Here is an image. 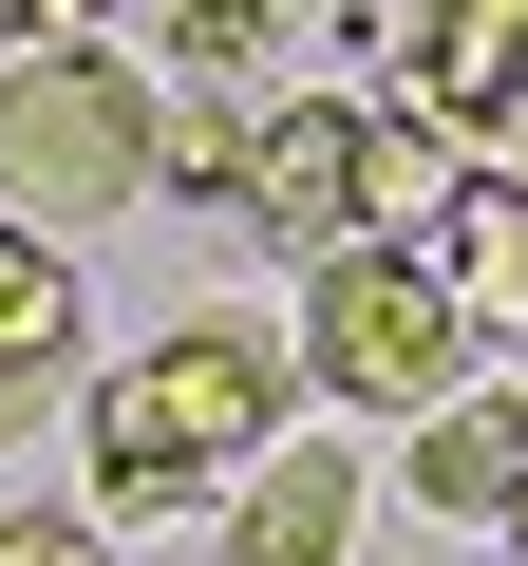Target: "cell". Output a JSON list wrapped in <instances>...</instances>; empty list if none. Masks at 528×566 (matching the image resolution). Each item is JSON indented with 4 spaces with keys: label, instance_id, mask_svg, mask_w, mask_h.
Listing matches in <instances>:
<instances>
[{
    "label": "cell",
    "instance_id": "6da1fadb",
    "mask_svg": "<svg viewBox=\"0 0 528 566\" xmlns=\"http://www.w3.org/2000/svg\"><path fill=\"white\" fill-rule=\"evenodd\" d=\"M0 208L57 227V245L151 208V76L114 39H20L0 57Z\"/></svg>",
    "mask_w": 528,
    "mask_h": 566
},
{
    "label": "cell",
    "instance_id": "7a4b0ae2",
    "mask_svg": "<svg viewBox=\"0 0 528 566\" xmlns=\"http://www.w3.org/2000/svg\"><path fill=\"white\" fill-rule=\"evenodd\" d=\"M284 359H303L321 416H434V397L472 378V322L434 303V264H415V245H321Z\"/></svg>",
    "mask_w": 528,
    "mask_h": 566
},
{
    "label": "cell",
    "instance_id": "3957f363",
    "mask_svg": "<svg viewBox=\"0 0 528 566\" xmlns=\"http://www.w3.org/2000/svg\"><path fill=\"white\" fill-rule=\"evenodd\" d=\"M114 378H133V397H151V416H170L208 472H245L264 434L303 416V359H284V322H245V303H189V322H170L151 359H114Z\"/></svg>",
    "mask_w": 528,
    "mask_h": 566
},
{
    "label": "cell",
    "instance_id": "277c9868",
    "mask_svg": "<svg viewBox=\"0 0 528 566\" xmlns=\"http://www.w3.org/2000/svg\"><path fill=\"white\" fill-rule=\"evenodd\" d=\"M284 264H321V245H378L359 227V95L321 76V95H264V133H245V189H226Z\"/></svg>",
    "mask_w": 528,
    "mask_h": 566
},
{
    "label": "cell",
    "instance_id": "5b68a950",
    "mask_svg": "<svg viewBox=\"0 0 528 566\" xmlns=\"http://www.w3.org/2000/svg\"><path fill=\"white\" fill-rule=\"evenodd\" d=\"M226 566H359V528H378V453H340V434H264L245 472H226Z\"/></svg>",
    "mask_w": 528,
    "mask_h": 566
},
{
    "label": "cell",
    "instance_id": "8992f818",
    "mask_svg": "<svg viewBox=\"0 0 528 566\" xmlns=\"http://www.w3.org/2000/svg\"><path fill=\"white\" fill-rule=\"evenodd\" d=\"M415 453H397V510H434V528H509V491H528V378H453L434 416H397Z\"/></svg>",
    "mask_w": 528,
    "mask_h": 566
},
{
    "label": "cell",
    "instance_id": "52a82bcc",
    "mask_svg": "<svg viewBox=\"0 0 528 566\" xmlns=\"http://www.w3.org/2000/svg\"><path fill=\"white\" fill-rule=\"evenodd\" d=\"M397 95L453 114L472 151L528 133V0H415V20H397Z\"/></svg>",
    "mask_w": 528,
    "mask_h": 566
},
{
    "label": "cell",
    "instance_id": "ba28073f",
    "mask_svg": "<svg viewBox=\"0 0 528 566\" xmlns=\"http://www.w3.org/2000/svg\"><path fill=\"white\" fill-rule=\"evenodd\" d=\"M415 264H434V303H453L472 340H528V170H509V151H472V170H453V208L415 227Z\"/></svg>",
    "mask_w": 528,
    "mask_h": 566
},
{
    "label": "cell",
    "instance_id": "9c48e42d",
    "mask_svg": "<svg viewBox=\"0 0 528 566\" xmlns=\"http://www.w3.org/2000/svg\"><path fill=\"white\" fill-rule=\"evenodd\" d=\"M208 491H226V472H208V453H189V434H170V416H151L133 378H95V472H76V510H95V528L133 547V528H189Z\"/></svg>",
    "mask_w": 528,
    "mask_h": 566
},
{
    "label": "cell",
    "instance_id": "30bf717a",
    "mask_svg": "<svg viewBox=\"0 0 528 566\" xmlns=\"http://www.w3.org/2000/svg\"><path fill=\"white\" fill-rule=\"evenodd\" d=\"M321 20L340 0H151V76H284V57H321Z\"/></svg>",
    "mask_w": 528,
    "mask_h": 566
},
{
    "label": "cell",
    "instance_id": "8fae6325",
    "mask_svg": "<svg viewBox=\"0 0 528 566\" xmlns=\"http://www.w3.org/2000/svg\"><path fill=\"white\" fill-rule=\"evenodd\" d=\"M453 170H472V133H453V114L359 95V227H378V245H415V227L453 208Z\"/></svg>",
    "mask_w": 528,
    "mask_h": 566
},
{
    "label": "cell",
    "instance_id": "7c38bea8",
    "mask_svg": "<svg viewBox=\"0 0 528 566\" xmlns=\"http://www.w3.org/2000/svg\"><path fill=\"white\" fill-rule=\"evenodd\" d=\"M245 133H264V95H245V76H151V189L226 208V189H245Z\"/></svg>",
    "mask_w": 528,
    "mask_h": 566
},
{
    "label": "cell",
    "instance_id": "4fadbf2b",
    "mask_svg": "<svg viewBox=\"0 0 528 566\" xmlns=\"http://www.w3.org/2000/svg\"><path fill=\"white\" fill-rule=\"evenodd\" d=\"M0 378H76V245L0 208Z\"/></svg>",
    "mask_w": 528,
    "mask_h": 566
},
{
    "label": "cell",
    "instance_id": "5bb4252c",
    "mask_svg": "<svg viewBox=\"0 0 528 566\" xmlns=\"http://www.w3.org/2000/svg\"><path fill=\"white\" fill-rule=\"evenodd\" d=\"M0 566H114L95 510H0Z\"/></svg>",
    "mask_w": 528,
    "mask_h": 566
},
{
    "label": "cell",
    "instance_id": "9a60e30c",
    "mask_svg": "<svg viewBox=\"0 0 528 566\" xmlns=\"http://www.w3.org/2000/svg\"><path fill=\"white\" fill-rule=\"evenodd\" d=\"M114 20V0H20V39H95Z\"/></svg>",
    "mask_w": 528,
    "mask_h": 566
},
{
    "label": "cell",
    "instance_id": "2e32d148",
    "mask_svg": "<svg viewBox=\"0 0 528 566\" xmlns=\"http://www.w3.org/2000/svg\"><path fill=\"white\" fill-rule=\"evenodd\" d=\"M39 397H57V378H0V453H20V434H39Z\"/></svg>",
    "mask_w": 528,
    "mask_h": 566
},
{
    "label": "cell",
    "instance_id": "e0dca14e",
    "mask_svg": "<svg viewBox=\"0 0 528 566\" xmlns=\"http://www.w3.org/2000/svg\"><path fill=\"white\" fill-rule=\"evenodd\" d=\"M509 566H528V491H509Z\"/></svg>",
    "mask_w": 528,
    "mask_h": 566
},
{
    "label": "cell",
    "instance_id": "ac0fdd59",
    "mask_svg": "<svg viewBox=\"0 0 528 566\" xmlns=\"http://www.w3.org/2000/svg\"><path fill=\"white\" fill-rule=\"evenodd\" d=\"M0 57H20V0H0Z\"/></svg>",
    "mask_w": 528,
    "mask_h": 566
}]
</instances>
